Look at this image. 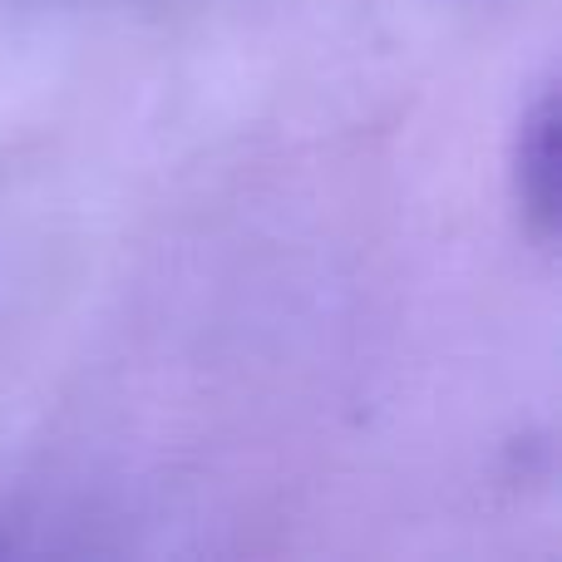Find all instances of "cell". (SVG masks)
<instances>
[{
    "mask_svg": "<svg viewBox=\"0 0 562 562\" xmlns=\"http://www.w3.org/2000/svg\"><path fill=\"white\" fill-rule=\"evenodd\" d=\"M514 193L524 207V223L538 243H558V89H543L533 109L518 124L514 144Z\"/></svg>",
    "mask_w": 562,
    "mask_h": 562,
    "instance_id": "cell-1",
    "label": "cell"
}]
</instances>
